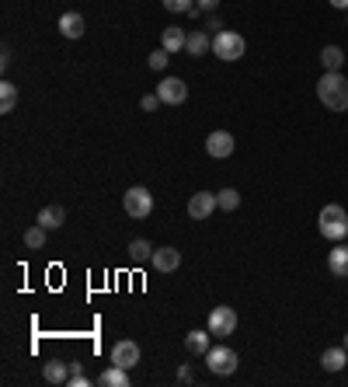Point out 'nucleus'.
I'll list each match as a JSON object with an SVG mask.
<instances>
[{
    "mask_svg": "<svg viewBox=\"0 0 348 387\" xmlns=\"http://www.w3.org/2000/svg\"><path fill=\"white\" fill-rule=\"evenodd\" d=\"M317 98L328 112H348V81L342 70H324V77L317 81Z\"/></svg>",
    "mask_w": 348,
    "mask_h": 387,
    "instance_id": "nucleus-1",
    "label": "nucleus"
},
{
    "mask_svg": "<svg viewBox=\"0 0 348 387\" xmlns=\"http://www.w3.org/2000/svg\"><path fill=\"white\" fill-rule=\"evenodd\" d=\"M317 230L328 237V241H342V237H348V213L342 209V206H324L321 209V216H317Z\"/></svg>",
    "mask_w": 348,
    "mask_h": 387,
    "instance_id": "nucleus-2",
    "label": "nucleus"
},
{
    "mask_svg": "<svg viewBox=\"0 0 348 387\" xmlns=\"http://www.w3.org/2000/svg\"><path fill=\"white\" fill-rule=\"evenodd\" d=\"M244 49H248V42H244V35H237V32H216V35H213V53H216L220 60H227V63L241 60Z\"/></svg>",
    "mask_w": 348,
    "mask_h": 387,
    "instance_id": "nucleus-3",
    "label": "nucleus"
},
{
    "mask_svg": "<svg viewBox=\"0 0 348 387\" xmlns=\"http://www.w3.org/2000/svg\"><path fill=\"white\" fill-rule=\"evenodd\" d=\"M237 363H241V356H237L230 346H213V349L206 353V367H209L216 377H230V374L237 370Z\"/></svg>",
    "mask_w": 348,
    "mask_h": 387,
    "instance_id": "nucleus-4",
    "label": "nucleus"
},
{
    "mask_svg": "<svg viewBox=\"0 0 348 387\" xmlns=\"http://www.w3.org/2000/svg\"><path fill=\"white\" fill-rule=\"evenodd\" d=\"M122 206H126V213L133 220H147L154 213V195H150V189H143V185H133L129 192L122 195Z\"/></svg>",
    "mask_w": 348,
    "mask_h": 387,
    "instance_id": "nucleus-5",
    "label": "nucleus"
},
{
    "mask_svg": "<svg viewBox=\"0 0 348 387\" xmlns=\"http://www.w3.org/2000/svg\"><path fill=\"white\" fill-rule=\"evenodd\" d=\"M206 328L213 332V339H227V335H234V328H237V310H234V307H216V310L209 314Z\"/></svg>",
    "mask_w": 348,
    "mask_h": 387,
    "instance_id": "nucleus-6",
    "label": "nucleus"
},
{
    "mask_svg": "<svg viewBox=\"0 0 348 387\" xmlns=\"http://www.w3.org/2000/svg\"><path fill=\"white\" fill-rule=\"evenodd\" d=\"M112 363H115V367H122V370H133V367L140 363V346H136L133 339L115 342V346H112Z\"/></svg>",
    "mask_w": 348,
    "mask_h": 387,
    "instance_id": "nucleus-7",
    "label": "nucleus"
},
{
    "mask_svg": "<svg viewBox=\"0 0 348 387\" xmlns=\"http://www.w3.org/2000/svg\"><path fill=\"white\" fill-rule=\"evenodd\" d=\"M216 209H220L216 192H195L188 199V216H192V220H209Z\"/></svg>",
    "mask_w": 348,
    "mask_h": 387,
    "instance_id": "nucleus-8",
    "label": "nucleus"
},
{
    "mask_svg": "<svg viewBox=\"0 0 348 387\" xmlns=\"http://www.w3.org/2000/svg\"><path fill=\"white\" fill-rule=\"evenodd\" d=\"M157 98H161L164 105H185V98H188V84H185L181 77H164V81L157 84Z\"/></svg>",
    "mask_w": 348,
    "mask_h": 387,
    "instance_id": "nucleus-9",
    "label": "nucleus"
},
{
    "mask_svg": "<svg viewBox=\"0 0 348 387\" xmlns=\"http://www.w3.org/2000/svg\"><path fill=\"white\" fill-rule=\"evenodd\" d=\"M206 154H209V157H216V161L230 157V154H234V136H230L227 129L209 133V136H206Z\"/></svg>",
    "mask_w": 348,
    "mask_h": 387,
    "instance_id": "nucleus-10",
    "label": "nucleus"
},
{
    "mask_svg": "<svg viewBox=\"0 0 348 387\" xmlns=\"http://www.w3.org/2000/svg\"><path fill=\"white\" fill-rule=\"evenodd\" d=\"M150 265H154L157 273H174V269L181 265V251H178V248H154Z\"/></svg>",
    "mask_w": 348,
    "mask_h": 387,
    "instance_id": "nucleus-11",
    "label": "nucleus"
},
{
    "mask_svg": "<svg viewBox=\"0 0 348 387\" xmlns=\"http://www.w3.org/2000/svg\"><path fill=\"white\" fill-rule=\"evenodd\" d=\"M70 374H74V367H70L67 360H49V363H46V370H42V377H46L49 384H67V381H70Z\"/></svg>",
    "mask_w": 348,
    "mask_h": 387,
    "instance_id": "nucleus-12",
    "label": "nucleus"
},
{
    "mask_svg": "<svg viewBox=\"0 0 348 387\" xmlns=\"http://www.w3.org/2000/svg\"><path fill=\"white\" fill-rule=\"evenodd\" d=\"M328 269H331V276L348 280V244H338L328 251Z\"/></svg>",
    "mask_w": 348,
    "mask_h": 387,
    "instance_id": "nucleus-13",
    "label": "nucleus"
},
{
    "mask_svg": "<svg viewBox=\"0 0 348 387\" xmlns=\"http://www.w3.org/2000/svg\"><path fill=\"white\" fill-rule=\"evenodd\" d=\"M345 363H348V349H345V346L324 349V356H321V367H324L328 374H338V370H345Z\"/></svg>",
    "mask_w": 348,
    "mask_h": 387,
    "instance_id": "nucleus-14",
    "label": "nucleus"
},
{
    "mask_svg": "<svg viewBox=\"0 0 348 387\" xmlns=\"http://www.w3.org/2000/svg\"><path fill=\"white\" fill-rule=\"evenodd\" d=\"M185 42H188V35H185V28H178V25H168L164 35H161V49H168V53H181Z\"/></svg>",
    "mask_w": 348,
    "mask_h": 387,
    "instance_id": "nucleus-15",
    "label": "nucleus"
},
{
    "mask_svg": "<svg viewBox=\"0 0 348 387\" xmlns=\"http://www.w3.org/2000/svg\"><path fill=\"white\" fill-rule=\"evenodd\" d=\"M60 35H67V39H81V35H84V18H81L77 11H67V14L60 18Z\"/></svg>",
    "mask_w": 348,
    "mask_h": 387,
    "instance_id": "nucleus-16",
    "label": "nucleus"
},
{
    "mask_svg": "<svg viewBox=\"0 0 348 387\" xmlns=\"http://www.w3.org/2000/svg\"><path fill=\"white\" fill-rule=\"evenodd\" d=\"M209 49H213V39H209L202 28H199V32H188V42H185V53H188V56H206Z\"/></svg>",
    "mask_w": 348,
    "mask_h": 387,
    "instance_id": "nucleus-17",
    "label": "nucleus"
},
{
    "mask_svg": "<svg viewBox=\"0 0 348 387\" xmlns=\"http://www.w3.org/2000/svg\"><path fill=\"white\" fill-rule=\"evenodd\" d=\"M63 220H67V209L63 206H42L35 223H42L46 230H56V227H63Z\"/></svg>",
    "mask_w": 348,
    "mask_h": 387,
    "instance_id": "nucleus-18",
    "label": "nucleus"
},
{
    "mask_svg": "<svg viewBox=\"0 0 348 387\" xmlns=\"http://www.w3.org/2000/svg\"><path fill=\"white\" fill-rule=\"evenodd\" d=\"M209 339H213V332H209V328H206V332H188V335H185V346H188V353H192V356H206V353L213 349V346H209Z\"/></svg>",
    "mask_w": 348,
    "mask_h": 387,
    "instance_id": "nucleus-19",
    "label": "nucleus"
},
{
    "mask_svg": "<svg viewBox=\"0 0 348 387\" xmlns=\"http://www.w3.org/2000/svg\"><path fill=\"white\" fill-rule=\"evenodd\" d=\"M98 384L101 387H129V370H122V367H108L101 377H98Z\"/></svg>",
    "mask_w": 348,
    "mask_h": 387,
    "instance_id": "nucleus-20",
    "label": "nucleus"
},
{
    "mask_svg": "<svg viewBox=\"0 0 348 387\" xmlns=\"http://www.w3.org/2000/svg\"><path fill=\"white\" fill-rule=\"evenodd\" d=\"M321 67H324V70H342V67H345L342 46H324V49H321Z\"/></svg>",
    "mask_w": 348,
    "mask_h": 387,
    "instance_id": "nucleus-21",
    "label": "nucleus"
},
{
    "mask_svg": "<svg viewBox=\"0 0 348 387\" xmlns=\"http://www.w3.org/2000/svg\"><path fill=\"white\" fill-rule=\"evenodd\" d=\"M129 258H133V265H143V262H150V258H154V244H150L147 237H136V241L129 244Z\"/></svg>",
    "mask_w": 348,
    "mask_h": 387,
    "instance_id": "nucleus-22",
    "label": "nucleus"
},
{
    "mask_svg": "<svg viewBox=\"0 0 348 387\" xmlns=\"http://www.w3.org/2000/svg\"><path fill=\"white\" fill-rule=\"evenodd\" d=\"M14 105H18V84L4 81L0 84V112L7 115V112H14Z\"/></svg>",
    "mask_w": 348,
    "mask_h": 387,
    "instance_id": "nucleus-23",
    "label": "nucleus"
},
{
    "mask_svg": "<svg viewBox=\"0 0 348 387\" xmlns=\"http://www.w3.org/2000/svg\"><path fill=\"white\" fill-rule=\"evenodd\" d=\"M21 241H25V248H32V251H39V248L46 244V227H42V223H35V227H28Z\"/></svg>",
    "mask_w": 348,
    "mask_h": 387,
    "instance_id": "nucleus-24",
    "label": "nucleus"
},
{
    "mask_svg": "<svg viewBox=\"0 0 348 387\" xmlns=\"http://www.w3.org/2000/svg\"><path fill=\"white\" fill-rule=\"evenodd\" d=\"M216 202H220V209L234 213V209L241 206V192H237V189H220V192H216Z\"/></svg>",
    "mask_w": 348,
    "mask_h": 387,
    "instance_id": "nucleus-25",
    "label": "nucleus"
},
{
    "mask_svg": "<svg viewBox=\"0 0 348 387\" xmlns=\"http://www.w3.org/2000/svg\"><path fill=\"white\" fill-rule=\"evenodd\" d=\"M168 56H171L168 49H157V53H150V67H154V70H164V67H168Z\"/></svg>",
    "mask_w": 348,
    "mask_h": 387,
    "instance_id": "nucleus-26",
    "label": "nucleus"
},
{
    "mask_svg": "<svg viewBox=\"0 0 348 387\" xmlns=\"http://www.w3.org/2000/svg\"><path fill=\"white\" fill-rule=\"evenodd\" d=\"M161 105H164V101L157 98V91H154V95H143V101H140V108H143V112H157Z\"/></svg>",
    "mask_w": 348,
    "mask_h": 387,
    "instance_id": "nucleus-27",
    "label": "nucleus"
},
{
    "mask_svg": "<svg viewBox=\"0 0 348 387\" xmlns=\"http://www.w3.org/2000/svg\"><path fill=\"white\" fill-rule=\"evenodd\" d=\"M70 367H74V374H70V381H67V384H70V387H87V377L81 374V363H70Z\"/></svg>",
    "mask_w": 348,
    "mask_h": 387,
    "instance_id": "nucleus-28",
    "label": "nucleus"
},
{
    "mask_svg": "<svg viewBox=\"0 0 348 387\" xmlns=\"http://www.w3.org/2000/svg\"><path fill=\"white\" fill-rule=\"evenodd\" d=\"M164 7H168L171 14H185V11L192 7V0H164Z\"/></svg>",
    "mask_w": 348,
    "mask_h": 387,
    "instance_id": "nucleus-29",
    "label": "nucleus"
},
{
    "mask_svg": "<svg viewBox=\"0 0 348 387\" xmlns=\"http://www.w3.org/2000/svg\"><path fill=\"white\" fill-rule=\"evenodd\" d=\"M178 381H181V384H192V367H181V370H178Z\"/></svg>",
    "mask_w": 348,
    "mask_h": 387,
    "instance_id": "nucleus-30",
    "label": "nucleus"
},
{
    "mask_svg": "<svg viewBox=\"0 0 348 387\" xmlns=\"http://www.w3.org/2000/svg\"><path fill=\"white\" fill-rule=\"evenodd\" d=\"M195 4H199L202 11H216V4H220V0H195Z\"/></svg>",
    "mask_w": 348,
    "mask_h": 387,
    "instance_id": "nucleus-31",
    "label": "nucleus"
},
{
    "mask_svg": "<svg viewBox=\"0 0 348 387\" xmlns=\"http://www.w3.org/2000/svg\"><path fill=\"white\" fill-rule=\"evenodd\" d=\"M331 7H338V11H348V0H331Z\"/></svg>",
    "mask_w": 348,
    "mask_h": 387,
    "instance_id": "nucleus-32",
    "label": "nucleus"
},
{
    "mask_svg": "<svg viewBox=\"0 0 348 387\" xmlns=\"http://www.w3.org/2000/svg\"><path fill=\"white\" fill-rule=\"evenodd\" d=\"M342 346H345V349H348V335H345V342H342Z\"/></svg>",
    "mask_w": 348,
    "mask_h": 387,
    "instance_id": "nucleus-33",
    "label": "nucleus"
}]
</instances>
